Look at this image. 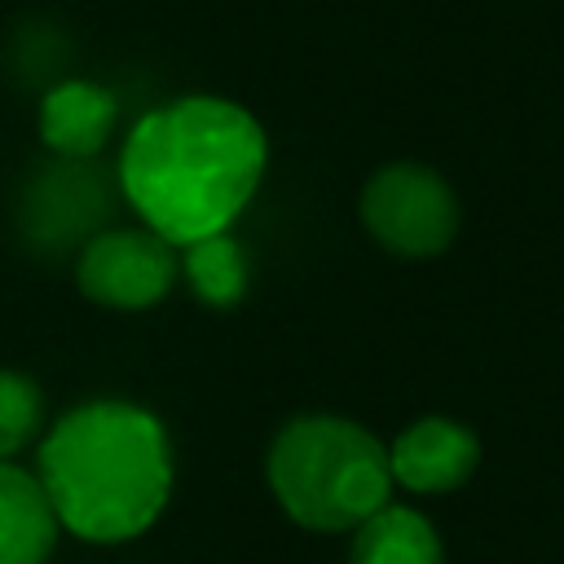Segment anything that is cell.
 Instances as JSON below:
<instances>
[{"label": "cell", "instance_id": "cell-1", "mask_svg": "<svg viewBox=\"0 0 564 564\" xmlns=\"http://www.w3.org/2000/svg\"><path fill=\"white\" fill-rule=\"evenodd\" d=\"M264 172L260 123L220 97L150 110L119 159V181L145 225L176 247L225 234Z\"/></svg>", "mask_w": 564, "mask_h": 564}, {"label": "cell", "instance_id": "cell-2", "mask_svg": "<svg viewBox=\"0 0 564 564\" xmlns=\"http://www.w3.org/2000/svg\"><path fill=\"white\" fill-rule=\"evenodd\" d=\"M40 485L57 524L88 542H123L154 524L172 489L167 436L154 414L93 401L66 414L40 445Z\"/></svg>", "mask_w": 564, "mask_h": 564}, {"label": "cell", "instance_id": "cell-3", "mask_svg": "<svg viewBox=\"0 0 564 564\" xmlns=\"http://www.w3.org/2000/svg\"><path fill=\"white\" fill-rule=\"evenodd\" d=\"M269 485L295 524L339 533L388 507L392 467L388 449L361 423L308 414L273 441Z\"/></svg>", "mask_w": 564, "mask_h": 564}, {"label": "cell", "instance_id": "cell-4", "mask_svg": "<svg viewBox=\"0 0 564 564\" xmlns=\"http://www.w3.org/2000/svg\"><path fill=\"white\" fill-rule=\"evenodd\" d=\"M361 220L379 247L397 256H441L458 234V198L449 181L423 163H392L361 189Z\"/></svg>", "mask_w": 564, "mask_h": 564}, {"label": "cell", "instance_id": "cell-5", "mask_svg": "<svg viewBox=\"0 0 564 564\" xmlns=\"http://www.w3.org/2000/svg\"><path fill=\"white\" fill-rule=\"evenodd\" d=\"M172 273H176L172 242H163L159 234L119 229L88 242L79 260V291L97 304L145 308L172 286Z\"/></svg>", "mask_w": 564, "mask_h": 564}, {"label": "cell", "instance_id": "cell-6", "mask_svg": "<svg viewBox=\"0 0 564 564\" xmlns=\"http://www.w3.org/2000/svg\"><path fill=\"white\" fill-rule=\"evenodd\" d=\"M476 463H480L476 432L454 419H436V414L410 423L388 449L392 485H405L414 494H449L471 480Z\"/></svg>", "mask_w": 564, "mask_h": 564}, {"label": "cell", "instance_id": "cell-7", "mask_svg": "<svg viewBox=\"0 0 564 564\" xmlns=\"http://www.w3.org/2000/svg\"><path fill=\"white\" fill-rule=\"evenodd\" d=\"M57 538V511L40 476L0 458V564H44Z\"/></svg>", "mask_w": 564, "mask_h": 564}, {"label": "cell", "instance_id": "cell-8", "mask_svg": "<svg viewBox=\"0 0 564 564\" xmlns=\"http://www.w3.org/2000/svg\"><path fill=\"white\" fill-rule=\"evenodd\" d=\"M110 123H115V97L84 79L53 88L40 106V137L66 159L97 154L110 137Z\"/></svg>", "mask_w": 564, "mask_h": 564}, {"label": "cell", "instance_id": "cell-9", "mask_svg": "<svg viewBox=\"0 0 564 564\" xmlns=\"http://www.w3.org/2000/svg\"><path fill=\"white\" fill-rule=\"evenodd\" d=\"M348 564H445L432 520L414 507H383L357 524Z\"/></svg>", "mask_w": 564, "mask_h": 564}, {"label": "cell", "instance_id": "cell-10", "mask_svg": "<svg viewBox=\"0 0 564 564\" xmlns=\"http://www.w3.org/2000/svg\"><path fill=\"white\" fill-rule=\"evenodd\" d=\"M185 273L194 282V291L207 300V304H234L247 286V264H242V251L234 238L225 234H212V238H198L185 247Z\"/></svg>", "mask_w": 564, "mask_h": 564}, {"label": "cell", "instance_id": "cell-11", "mask_svg": "<svg viewBox=\"0 0 564 564\" xmlns=\"http://www.w3.org/2000/svg\"><path fill=\"white\" fill-rule=\"evenodd\" d=\"M40 427V392L31 379L0 370V458L18 454Z\"/></svg>", "mask_w": 564, "mask_h": 564}]
</instances>
